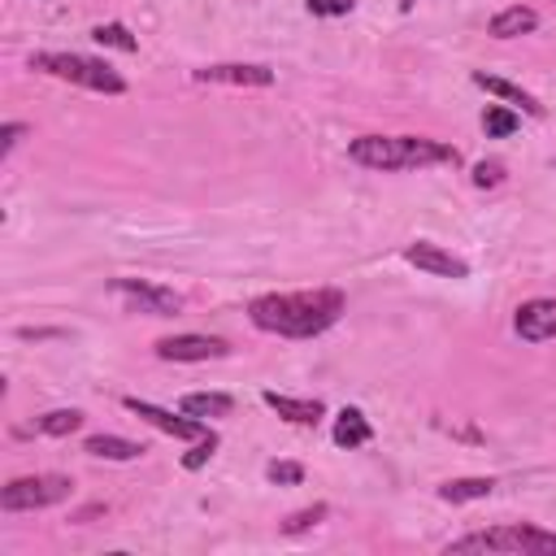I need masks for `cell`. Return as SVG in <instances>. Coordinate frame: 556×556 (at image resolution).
Instances as JSON below:
<instances>
[{
    "label": "cell",
    "mask_w": 556,
    "mask_h": 556,
    "mask_svg": "<svg viewBox=\"0 0 556 556\" xmlns=\"http://www.w3.org/2000/svg\"><path fill=\"white\" fill-rule=\"evenodd\" d=\"M413 4H417V0H400V13H408V9H413Z\"/></svg>",
    "instance_id": "28"
},
{
    "label": "cell",
    "mask_w": 556,
    "mask_h": 556,
    "mask_svg": "<svg viewBox=\"0 0 556 556\" xmlns=\"http://www.w3.org/2000/svg\"><path fill=\"white\" fill-rule=\"evenodd\" d=\"M513 330H517L526 343H543V339H556V300H547V295H534V300L517 304Z\"/></svg>",
    "instance_id": "10"
},
{
    "label": "cell",
    "mask_w": 556,
    "mask_h": 556,
    "mask_svg": "<svg viewBox=\"0 0 556 556\" xmlns=\"http://www.w3.org/2000/svg\"><path fill=\"white\" fill-rule=\"evenodd\" d=\"M30 70L52 74V78L74 83V87H87V91H104V96H122L126 91V78L113 65H104L96 56H83V52H35Z\"/></svg>",
    "instance_id": "3"
},
{
    "label": "cell",
    "mask_w": 556,
    "mask_h": 556,
    "mask_svg": "<svg viewBox=\"0 0 556 556\" xmlns=\"http://www.w3.org/2000/svg\"><path fill=\"white\" fill-rule=\"evenodd\" d=\"M113 291L126 300L130 313H148V317H174L182 308V295L174 287L148 282V278H117Z\"/></svg>",
    "instance_id": "6"
},
{
    "label": "cell",
    "mask_w": 556,
    "mask_h": 556,
    "mask_svg": "<svg viewBox=\"0 0 556 556\" xmlns=\"http://www.w3.org/2000/svg\"><path fill=\"white\" fill-rule=\"evenodd\" d=\"M195 83H217V87H269L274 83V70L269 65H243V61H230V65H204L191 74Z\"/></svg>",
    "instance_id": "11"
},
{
    "label": "cell",
    "mask_w": 556,
    "mask_h": 556,
    "mask_svg": "<svg viewBox=\"0 0 556 556\" xmlns=\"http://www.w3.org/2000/svg\"><path fill=\"white\" fill-rule=\"evenodd\" d=\"M26 135V122H9L4 130H0V156H9L13 148H17V139Z\"/></svg>",
    "instance_id": "27"
},
{
    "label": "cell",
    "mask_w": 556,
    "mask_h": 556,
    "mask_svg": "<svg viewBox=\"0 0 556 556\" xmlns=\"http://www.w3.org/2000/svg\"><path fill=\"white\" fill-rule=\"evenodd\" d=\"M469 78H473V87H482V91H491V96H500V100H508V104H521V113H530V117H543V104H539L530 91H521L517 83H508V78H495V74H486V70H473Z\"/></svg>",
    "instance_id": "12"
},
{
    "label": "cell",
    "mask_w": 556,
    "mask_h": 556,
    "mask_svg": "<svg viewBox=\"0 0 556 556\" xmlns=\"http://www.w3.org/2000/svg\"><path fill=\"white\" fill-rule=\"evenodd\" d=\"M504 178V165L500 161H478L473 165V187H495Z\"/></svg>",
    "instance_id": "26"
},
{
    "label": "cell",
    "mask_w": 556,
    "mask_h": 556,
    "mask_svg": "<svg viewBox=\"0 0 556 556\" xmlns=\"http://www.w3.org/2000/svg\"><path fill=\"white\" fill-rule=\"evenodd\" d=\"M482 130H486L491 139H504V135L517 130V113L504 109V104H486V113H482Z\"/></svg>",
    "instance_id": "21"
},
{
    "label": "cell",
    "mask_w": 556,
    "mask_h": 556,
    "mask_svg": "<svg viewBox=\"0 0 556 556\" xmlns=\"http://www.w3.org/2000/svg\"><path fill=\"white\" fill-rule=\"evenodd\" d=\"M91 39L104 43V48H117V52H135V48H139V39H135L122 22H100V26L91 30Z\"/></svg>",
    "instance_id": "20"
},
{
    "label": "cell",
    "mask_w": 556,
    "mask_h": 556,
    "mask_svg": "<svg viewBox=\"0 0 556 556\" xmlns=\"http://www.w3.org/2000/svg\"><path fill=\"white\" fill-rule=\"evenodd\" d=\"M495 491V478H447L439 486L443 504H469V500H486Z\"/></svg>",
    "instance_id": "17"
},
{
    "label": "cell",
    "mask_w": 556,
    "mask_h": 556,
    "mask_svg": "<svg viewBox=\"0 0 556 556\" xmlns=\"http://www.w3.org/2000/svg\"><path fill=\"white\" fill-rule=\"evenodd\" d=\"M348 156L365 169H421V165H456L460 152L443 139L426 135H361L348 143Z\"/></svg>",
    "instance_id": "2"
},
{
    "label": "cell",
    "mask_w": 556,
    "mask_h": 556,
    "mask_svg": "<svg viewBox=\"0 0 556 556\" xmlns=\"http://www.w3.org/2000/svg\"><path fill=\"white\" fill-rule=\"evenodd\" d=\"M326 504H313V508H300V513H291L287 521H282V534H300V530H308V526H317V521H326Z\"/></svg>",
    "instance_id": "23"
},
{
    "label": "cell",
    "mask_w": 556,
    "mask_h": 556,
    "mask_svg": "<svg viewBox=\"0 0 556 556\" xmlns=\"http://www.w3.org/2000/svg\"><path fill=\"white\" fill-rule=\"evenodd\" d=\"M83 452L96 456V460H139L143 456V443L122 439V434H87Z\"/></svg>",
    "instance_id": "15"
},
{
    "label": "cell",
    "mask_w": 556,
    "mask_h": 556,
    "mask_svg": "<svg viewBox=\"0 0 556 556\" xmlns=\"http://www.w3.org/2000/svg\"><path fill=\"white\" fill-rule=\"evenodd\" d=\"M334 443L339 447H361V443H369L374 439V426H369V417L361 413V408H343L339 417H334Z\"/></svg>",
    "instance_id": "16"
},
{
    "label": "cell",
    "mask_w": 556,
    "mask_h": 556,
    "mask_svg": "<svg viewBox=\"0 0 556 556\" xmlns=\"http://www.w3.org/2000/svg\"><path fill=\"white\" fill-rule=\"evenodd\" d=\"M404 261L417 265V269H426V274H439V278H469V261L456 256V252H447V248H439V243H430V239L408 243L404 248Z\"/></svg>",
    "instance_id": "9"
},
{
    "label": "cell",
    "mask_w": 556,
    "mask_h": 556,
    "mask_svg": "<svg viewBox=\"0 0 556 556\" xmlns=\"http://www.w3.org/2000/svg\"><path fill=\"white\" fill-rule=\"evenodd\" d=\"M178 408L191 413V417H226V413L235 408V400L222 395V391H187V395L178 400Z\"/></svg>",
    "instance_id": "18"
},
{
    "label": "cell",
    "mask_w": 556,
    "mask_h": 556,
    "mask_svg": "<svg viewBox=\"0 0 556 556\" xmlns=\"http://www.w3.org/2000/svg\"><path fill=\"white\" fill-rule=\"evenodd\" d=\"M534 26H539V13L526 9V4H508V9H500V13L486 22V30H491L495 39H517V35H530Z\"/></svg>",
    "instance_id": "14"
},
{
    "label": "cell",
    "mask_w": 556,
    "mask_h": 556,
    "mask_svg": "<svg viewBox=\"0 0 556 556\" xmlns=\"http://www.w3.org/2000/svg\"><path fill=\"white\" fill-rule=\"evenodd\" d=\"M343 313V291L334 287H317V291H269L256 295L248 304V317L256 330L265 334H282V339H313L321 330H330Z\"/></svg>",
    "instance_id": "1"
},
{
    "label": "cell",
    "mask_w": 556,
    "mask_h": 556,
    "mask_svg": "<svg viewBox=\"0 0 556 556\" xmlns=\"http://www.w3.org/2000/svg\"><path fill=\"white\" fill-rule=\"evenodd\" d=\"M122 404H126V413H135L139 421L156 426L161 434H174V439H191V443H200V439H208V434H213L204 417H191V413L174 417L169 408H161V404H148V400H139V395H126Z\"/></svg>",
    "instance_id": "7"
},
{
    "label": "cell",
    "mask_w": 556,
    "mask_h": 556,
    "mask_svg": "<svg viewBox=\"0 0 556 556\" xmlns=\"http://www.w3.org/2000/svg\"><path fill=\"white\" fill-rule=\"evenodd\" d=\"M261 400H265L282 421H291V426H317L321 413H326L321 400H295V395H278V391H265Z\"/></svg>",
    "instance_id": "13"
},
{
    "label": "cell",
    "mask_w": 556,
    "mask_h": 556,
    "mask_svg": "<svg viewBox=\"0 0 556 556\" xmlns=\"http://www.w3.org/2000/svg\"><path fill=\"white\" fill-rule=\"evenodd\" d=\"M83 421H87L83 408H52V413L35 417V430H39V434H52V439H65V434H74Z\"/></svg>",
    "instance_id": "19"
},
{
    "label": "cell",
    "mask_w": 556,
    "mask_h": 556,
    "mask_svg": "<svg viewBox=\"0 0 556 556\" xmlns=\"http://www.w3.org/2000/svg\"><path fill=\"white\" fill-rule=\"evenodd\" d=\"M447 552H504V556H556V534L539 526H495L447 543Z\"/></svg>",
    "instance_id": "4"
},
{
    "label": "cell",
    "mask_w": 556,
    "mask_h": 556,
    "mask_svg": "<svg viewBox=\"0 0 556 556\" xmlns=\"http://www.w3.org/2000/svg\"><path fill=\"white\" fill-rule=\"evenodd\" d=\"M213 447H217V434H208V439H200L187 456H182V469H200V465H208V456H213Z\"/></svg>",
    "instance_id": "24"
},
{
    "label": "cell",
    "mask_w": 556,
    "mask_h": 556,
    "mask_svg": "<svg viewBox=\"0 0 556 556\" xmlns=\"http://www.w3.org/2000/svg\"><path fill=\"white\" fill-rule=\"evenodd\" d=\"M226 352H230V343L217 334H165V339H156L161 361H217Z\"/></svg>",
    "instance_id": "8"
},
{
    "label": "cell",
    "mask_w": 556,
    "mask_h": 556,
    "mask_svg": "<svg viewBox=\"0 0 556 556\" xmlns=\"http://www.w3.org/2000/svg\"><path fill=\"white\" fill-rule=\"evenodd\" d=\"M70 491H74V482H70L65 473H26V478L4 482V491H0V508H4V513L48 508V504L70 500Z\"/></svg>",
    "instance_id": "5"
},
{
    "label": "cell",
    "mask_w": 556,
    "mask_h": 556,
    "mask_svg": "<svg viewBox=\"0 0 556 556\" xmlns=\"http://www.w3.org/2000/svg\"><path fill=\"white\" fill-rule=\"evenodd\" d=\"M265 478L278 482V486H300L304 482V465H295V460H269Z\"/></svg>",
    "instance_id": "22"
},
{
    "label": "cell",
    "mask_w": 556,
    "mask_h": 556,
    "mask_svg": "<svg viewBox=\"0 0 556 556\" xmlns=\"http://www.w3.org/2000/svg\"><path fill=\"white\" fill-rule=\"evenodd\" d=\"M352 4L356 0H308V13L313 17H343V13H352Z\"/></svg>",
    "instance_id": "25"
}]
</instances>
